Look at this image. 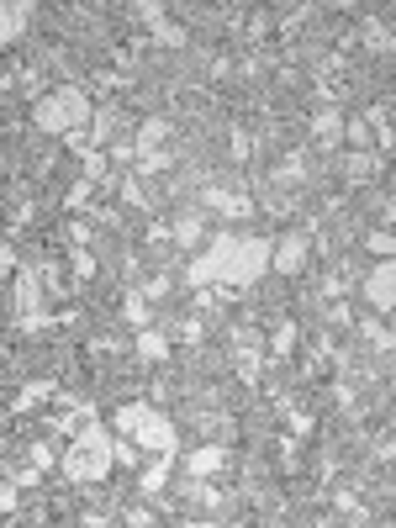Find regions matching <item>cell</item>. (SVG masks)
<instances>
[{
	"mask_svg": "<svg viewBox=\"0 0 396 528\" xmlns=\"http://www.w3.org/2000/svg\"><path fill=\"white\" fill-rule=\"evenodd\" d=\"M111 465H117V439L101 428V423H85L80 439L69 444V455L59 460L64 481H80V486H96L111 476Z\"/></svg>",
	"mask_w": 396,
	"mask_h": 528,
	"instance_id": "6da1fadb",
	"label": "cell"
},
{
	"mask_svg": "<svg viewBox=\"0 0 396 528\" xmlns=\"http://www.w3.org/2000/svg\"><path fill=\"white\" fill-rule=\"evenodd\" d=\"M32 117H37L43 132H74V127H85L90 117H96V106H90V96L80 85H64V90H48Z\"/></svg>",
	"mask_w": 396,
	"mask_h": 528,
	"instance_id": "7a4b0ae2",
	"label": "cell"
},
{
	"mask_svg": "<svg viewBox=\"0 0 396 528\" xmlns=\"http://www.w3.org/2000/svg\"><path fill=\"white\" fill-rule=\"evenodd\" d=\"M365 296H370V307H375V312H396V259L375 264L370 280H365Z\"/></svg>",
	"mask_w": 396,
	"mask_h": 528,
	"instance_id": "3957f363",
	"label": "cell"
},
{
	"mask_svg": "<svg viewBox=\"0 0 396 528\" xmlns=\"http://www.w3.org/2000/svg\"><path fill=\"white\" fill-rule=\"evenodd\" d=\"M222 465H228V449H217V444H201L196 455H185V476H191V481H206V476H217Z\"/></svg>",
	"mask_w": 396,
	"mask_h": 528,
	"instance_id": "277c9868",
	"label": "cell"
},
{
	"mask_svg": "<svg viewBox=\"0 0 396 528\" xmlns=\"http://www.w3.org/2000/svg\"><path fill=\"white\" fill-rule=\"evenodd\" d=\"M307 254H312V243L301 238V233H286V238H280V249H275V270L280 275H296L301 264H307Z\"/></svg>",
	"mask_w": 396,
	"mask_h": 528,
	"instance_id": "5b68a950",
	"label": "cell"
},
{
	"mask_svg": "<svg viewBox=\"0 0 396 528\" xmlns=\"http://www.w3.org/2000/svg\"><path fill=\"white\" fill-rule=\"evenodd\" d=\"M37 16V6H6V43H16V37H27V22Z\"/></svg>",
	"mask_w": 396,
	"mask_h": 528,
	"instance_id": "8992f818",
	"label": "cell"
},
{
	"mask_svg": "<svg viewBox=\"0 0 396 528\" xmlns=\"http://www.w3.org/2000/svg\"><path fill=\"white\" fill-rule=\"evenodd\" d=\"M164 333H154V328H148V333H138V354H148V360H164Z\"/></svg>",
	"mask_w": 396,
	"mask_h": 528,
	"instance_id": "52a82bcc",
	"label": "cell"
},
{
	"mask_svg": "<svg viewBox=\"0 0 396 528\" xmlns=\"http://www.w3.org/2000/svg\"><path fill=\"white\" fill-rule=\"evenodd\" d=\"M175 238H180V243H196V238H201V217H196V212L180 217V222H175Z\"/></svg>",
	"mask_w": 396,
	"mask_h": 528,
	"instance_id": "ba28073f",
	"label": "cell"
},
{
	"mask_svg": "<svg viewBox=\"0 0 396 528\" xmlns=\"http://www.w3.org/2000/svg\"><path fill=\"white\" fill-rule=\"evenodd\" d=\"M370 249L391 259V254H396V238H391V233H370Z\"/></svg>",
	"mask_w": 396,
	"mask_h": 528,
	"instance_id": "9c48e42d",
	"label": "cell"
},
{
	"mask_svg": "<svg viewBox=\"0 0 396 528\" xmlns=\"http://www.w3.org/2000/svg\"><path fill=\"white\" fill-rule=\"evenodd\" d=\"M180 528H217L212 518H191V523H180Z\"/></svg>",
	"mask_w": 396,
	"mask_h": 528,
	"instance_id": "30bf717a",
	"label": "cell"
},
{
	"mask_svg": "<svg viewBox=\"0 0 396 528\" xmlns=\"http://www.w3.org/2000/svg\"><path fill=\"white\" fill-rule=\"evenodd\" d=\"M80 528H106V523H101V518H85V523H80Z\"/></svg>",
	"mask_w": 396,
	"mask_h": 528,
	"instance_id": "8fae6325",
	"label": "cell"
},
{
	"mask_svg": "<svg viewBox=\"0 0 396 528\" xmlns=\"http://www.w3.org/2000/svg\"><path fill=\"white\" fill-rule=\"evenodd\" d=\"M391 528H396V523H391Z\"/></svg>",
	"mask_w": 396,
	"mask_h": 528,
	"instance_id": "7c38bea8",
	"label": "cell"
}]
</instances>
